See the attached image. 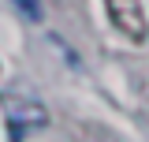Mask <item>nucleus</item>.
I'll list each match as a JSON object with an SVG mask.
<instances>
[{
	"instance_id": "f03ea898",
	"label": "nucleus",
	"mask_w": 149,
	"mask_h": 142,
	"mask_svg": "<svg viewBox=\"0 0 149 142\" xmlns=\"http://www.w3.org/2000/svg\"><path fill=\"white\" fill-rule=\"evenodd\" d=\"M49 120V112L30 101V97H8V131H11V138H22L30 127H45Z\"/></svg>"
},
{
	"instance_id": "f257e3e1",
	"label": "nucleus",
	"mask_w": 149,
	"mask_h": 142,
	"mask_svg": "<svg viewBox=\"0 0 149 142\" xmlns=\"http://www.w3.org/2000/svg\"><path fill=\"white\" fill-rule=\"evenodd\" d=\"M104 11H108L112 26L119 30V34L134 41V45H142L149 37L146 30V11H142V0H104Z\"/></svg>"
},
{
	"instance_id": "7ed1b4c3",
	"label": "nucleus",
	"mask_w": 149,
	"mask_h": 142,
	"mask_svg": "<svg viewBox=\"0 0 149 142\" xmlns=\"http://www.w3.org/2000/svg\"><path fill=\"white\" fill-rule=\"evenodd\" d=\"M11 4H15V8H19L26 19H34V22L41 19V4H37V0H11Z\"/></svg>"
}]
</instances>
